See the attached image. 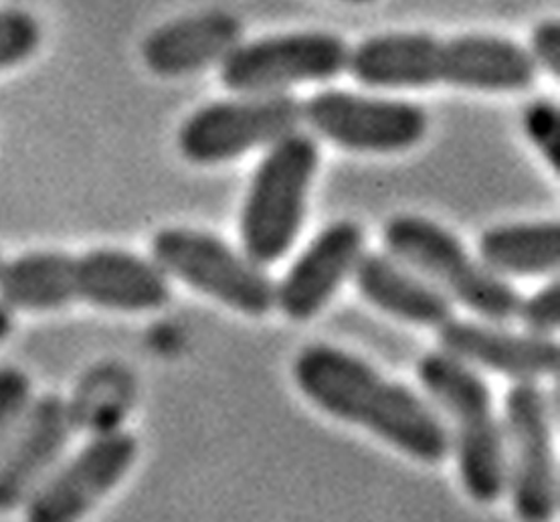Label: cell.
<instances>
[{"label": "cell", "instance_id": "obj_17", "mask_svg": "<svg viewBox=\"0 0 560 522\" xmlns=\"http://www.w3.org/2000/svg\"><path fill=\"white\" fill-rule=\"evenodd\" d=\"M352 276L362 298L393 318L425 328L454 318L447 295L388 254H362Z\"/></svg>", "mask_w": 560, "mask_h": 522}, {"label": "cell", "instance_id": "obj_12", "mask_svg": "<svg viewBox=\"0 0 560 522\" xmlns=\"http://www.w3.org/2000/svg\"><path fill=\"white\" fill-rule=\"evenodd\" d=\"M364 254V231L354 221H334L276 283V309L306 322L328 306Z\"/></svg>", "mask_w": 560, "mask_h": 522}, {"label": "cell", "instance_id": "obj_11", "mask_svg": "<svg viewBox=\"0 0 560 522\" xmlns=\"http://www.w3.org/2000/svg\"><path fill=\"white\" fill-rule=\"evenodd\" d=\"M138 442L132 433L106 431L63 466L55 468L28 498L31 522H73L85 517L132 469Z\"/></svg>", "mask_w": 560, "mask_h": 522}, {"label": "cell", "instance_id": "obj_21", "mask_svg": "<svg viewBox=\"0 0 560 522\" xmlns=\"http://www.w3.org/2000/svg\"><path fill=\"white\" fill-rule=\"evenodd\" d=\"M522 126L528 140L540 150L545 161L559 173L560 169V109L550 100H534L524 114Z\"/></svg>", "mask_w": 560, "mask_h": 522}, {"label": "cell", "instance_id": "obj_4", "mask_svg": "<svg viewBox=\"0 0 560 522\" xmlns=\"http://www.w3.org/2000/svg\"><path fill=\"white\" fill-rule=\"evenodd\" d=\"M318 164V142L295 130L271 144L255 169L240 217L243 254L255 264H276L292 250Z\"/></svg>", "mask_w": 560, "mask_h": 522}, {"label": "cell", "instance_id": "obj_5", "mask_svg": "<svg viewBox=\"0 0 560 522\" xmlns=\"http://www.w3.org/2000/svg\"><path fill=\"white\" fill-rule=\"evenodd\" d=\"M387 254L431 281L452 302L490 322L516 318L521 294L495 276L450 229L419 214H397L383 228Z\"/></svg>", "mask_w": 560, "mask_h": 522}, {"label": "cell", "instance_id": "obj_1", "mask_svg": "<svg viewBox=\"0 0 560 522\" xmlns=\"http://www.w3.org/2000/svg\"><path fill=\"white\" fill-rule=\"evenodd\" d=\"M295 385L322 414L371 431L381 442L423 464H441L452 440L440 414L413 388L388 381L361 357L312 345L295 357Z\"/></svg>", "mask_w": 560, "mask_h": 522}, {"label": "cell", "instance_id": "obj_19", "mask_svg": "<svg viewBox=\"0 0 560 522\" xmlns=\"http://www.w3.org/2000/svg\"><path fill=\"white\" fill-rule=\"evenodd\" d=\"M73 255L35 252L0 264V302L11 310L54 312L73 304Z\"/></svg>", "mask_w": 560, "mask_h": 522}, {"label": "cell", "instance_id": "obj_14", "mask_svg": "<svg viewBox=\"0 0 560 522\" xmlns=\"http://www.w3.org/2000/svg\"><path fill=\"white\" fill-rule=\"evenodd\" d=\"M75 302L114 312H150L171 300L168 276L154 259L121 252L94 250L73 257Z\"/></svg>", "mask_w": 560, "mask_h": 522}, {"label": "cell", "instance_id": "obj_18", "mask_svg": "<svg viewBox=\"0 0 560 522\" xmlns=\"http://www.w3.org/2000/svg\"><path fill=\"white\" fill-rule=\"evenodd\" d=\"M480 262L500 278L550 276L560 264V225L510 223L486 229L478 242Z\"/></svg>", "mask_w": 560, "mask_h": 522}, {"label": "cell", "instance_id": "obj_13", "mask_svg": "<svg viewBox=\"0 0 560 522\" xmlns=\"http://www.w3.org/2000/svg\"><path fill=\"white\" fill-rule=\"evenodd\" d=\"M69 436L71 416L63 399L45 395L28 405L11 442L0 454V512L27 504L57 468Z\"/></svg>", "mask_w": 560, "mask_h": 522}, {"label": "cell", "instance_id": "obj_10", "mask_svg": "<svg viewBox=\"0 0 560 522\" xmlns=\"http://www.w3.org/2000/svg\"><path fill=\"white\" fill-rule=\"evenodd\" d=\"M304 121L336 147L371 154L411 150L429 128L428 112L419 104L342 90L312 95L304 104Z\"/></svg>", "mask_w": 560, "mask_h": 522}, {"label": "cell", "instance_id": "obj_23", "mask_svg": "<svg viewBox=\"0 0 560 522\" xmlns=\"http://www.w3.org/2000/svg\"><path fill=\"white\" fill-rule=\"evenodd\" d=\"M526 333L550 336L559 330L560 324V286L559 280L550 281L538 294L528 300H521L516 312Z\"/></svg>", "mask_w": 560, "mask_h": 522}, {"label": "cell", "instance_id": "obj_8", "mask_svg": "<svg viewBox=\"0 0 560 522\" xmlns=\"http://www.w3.org/2000/svg\"><path fill=\"white\" fill-rule=\"evenodd\" d=\"M350 47L330 31H295L240 43L221 61V83L233 94H280L292 85L338 78Z\"/></svg>", "mask_w": 560, "mask_h": 522}, {"label": "cell", "instance_id": "obj_25", "mask_svg": "<svg viewBox=\"0 0 560 522\" xmlns=\"http://www.w3.org/2000/svg\"><path fill=\"white\" fill-rule=\"evenodd\" d=\"M13 328V310L9 309V306H4V304L0 302V343H4V340L11 336Z\"/></svg>", "mask_w": 560, "mask_h": 522}, {"label": "cell", "instance_id": "obj_2", "mask_svg": "<svg viewBox=\"0 0 560 522\" xmlns=\"http://www.w3.org/2000/svg\"><path fill=\"white\" fill-rule=\"evenodd\" d=\"M348 71L366 88L417 90L445 83L490 94L522 92L536 78L528 49L490 33L450 39L425 31L381 33L350 49Z\"/></svg>", "mask_w": 560, "mask_h": 522}, {"label": "cell", "instance_id": "obj_20", "mask_svg": "<svg viewBox=\"0 0 560 522\" xmlns=\"http://www.w3.org/2000/svg\"><path fill=\"white\" fill-rule=\"evenodd\" d=\"M43 28L39 21L21 9L0 11V71L21 66L37 54Z\"/></svg>", "mask_w": 560, "mask_h": 522}, {"label": "cell", "instance_id": "obj_7", "mask_svg": "<svg viewBox=\"0 0 560 522\" xmlns=\"http://www.w3.org/2000/svg\"><path fill=\"white\" fill-rule=\"evenodd\" d=\"M302 124L304 104L288 92L240 94L190 114L178 128L176 144L190 164L217 166L255 148H269Z\"/></svg>", "mask_w": 560, "mask_h": 522}, {"label": "cell", "instance_id": "obj_27", "mask_svg": "<svg viewBox=\"0 0 560 522\" xmlns=\"http://www.w3.org/2000/svg\"><path fill=\"white\" fill-rule=\"evenodd\" d=\"M0 264H2V259H0Z\"/></svg>", "mask_w": 560, "mask_h": 522}, {"label": "cell", "instance_id": "obj_6", "mask_svg": "<svg viewBox=\"0 0 560 522\" xmlns=\"http://www.w3.org/2000/svg\"><path fill=\"white\" fill-rule=\"evenodd\" d=\"M152 259L162 271L245 316L276 309V283L245 254L199 229L166 228L152 237Z\"/></svg>", "mask_w": 560, "mask_h": 522}, {"label": "cell", "instance_id": "obj_26", "mask_svg": "<svg viewBox=\"0 0 560 522\" xmlns=\"http://www.w3.org/2000/svg\"><path fill=\"white\" fill-rule=\"evenodd\" d=\"M342 2H348V4H369V2H374V0H342Z\"/></svg>", "mask_w": 560, "mask_h": 522}, {"label": "cell", "instance_id": "obj_3", "mask_svg": "<svg viewBox=\"0 0 560 522\" xmlns=\"http://www.w3.org/2000/svg\"><path fill=\"white\" fill-rule=\"evenodd\" d=\"M419 383L452 421L450 440L467 496L494 504L506 492V452L492 393L474 367L435 350L417 362Z\"/></svg>", "mask_w": 560, "mask_h": 522}, {"label": "cell", "instance_id": "obj_15", "mask_svg": "<svg viewBox=\"0 0 560 522\" xmlns=\"http://www.w3.org/2000/svg\"><path fill=\"white\" fill-rule=\"evenodd\" d=\"M438 335L443 352L516 383H534L540 376L559 373V343L550 336L518 335L492 324L455 318L440 326Z\"/></svg>", "mask_w": 560, "mask_h": 522}, {"label": "cell", "instance_id": "obj_22", "mask_svg": "<svg viewBox=\"0 0 560 522\" xmlns=\"http://www.w3.org/2000/svg\"><path fill=\"white\" fill-rule=\"evenodd\" d=\"M31 405V381L14 367H0V454Z\"/></svg>", "mask_w": 560, "mask_h": 522}, {"label": "cell", "instance_id": "obj_16", "mask_svg": "<svg viewBox=\"0 0 560 522\" xmlns=\"http://www.w3.org/2000/svg\"><path fill=\"white\" fill-rule=\"evenodd\" d=\"M243 37V23L228 11H205L154 28L142 43V61L159 78H187L221 63Z\"/></svg>", "mask_w": 560, "mask_h": 522}, {"label": "cell", "instance_id": "obj_24", "mask_svg": "<svg viewBox=\"0 0 560 522\" xmlns=\"http://www.w3.org/2000/svg\"><path fill=\"white\" fill-rule=\"evenodd\" d=\"M534 66L548 71L550 76H560V23L559 19H547L538 23L530 37V49Z\"/></svg>", "mask_w": 560, "mask_h": 522}, {"label": "cell", "instance_id": "obj_9", "mask_svg": "<svg viewBox=\"0 0 560 522\" xmlns=\"http://www.w3.org/2000/svg\"><path fill=\"white\" fill-rule=\"evenodd\" d=\"M550 421V403L534 383H516L508 391L502 424L506 488L522 521H548L559 507Z\"/></svg>", "mask_w": 560, "mask_h": 522}]
</instances>
